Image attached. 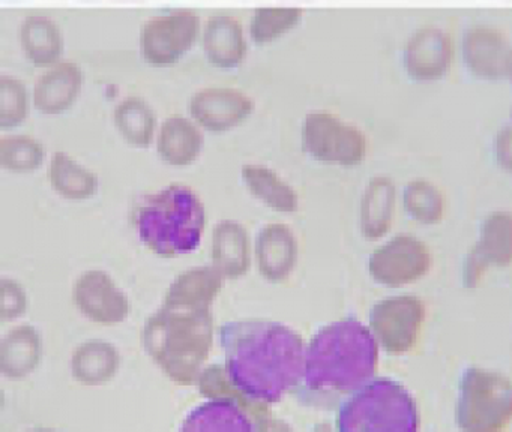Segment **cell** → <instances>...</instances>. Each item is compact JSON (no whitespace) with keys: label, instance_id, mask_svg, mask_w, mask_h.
I'll use <instances>...</instances> for the list:
<instances>
[{"label":"cell","instance_id":"cell-29","mask_svg":"<svg viewBox=\"0 0 512 432\" xmlns=\"http://www.w3.org/2000/svg\"><path fill=\"white\" fill-rule=\"evenodd\" d=\"M304 15V9L296 6L256 8L248 24V36L257 47H265L293 32L304 20Z\"/></svg>","mask_w":512,"mask_h":432},{"label":"cell","instance_id":"cell-15","mask_svg":"<svg viewBox=\"0 0 512 432\" xmlns=\"http://www.w3.org/2000/svg\"><path fill=\"white\" fill-rule=\"evenodd\" d=\"M85 84V72L76 60L62 59L35 81L32 102L44 116H59L74 107Z\"/></svg>","mask_w":512,"mask_h":432},{"label":"cell","instance_id":"cell-26","mask_svg":"<svg viewBox=\"0 0 512 432\" xmlns=\"http://www.w3.org/2000/svg\"><path fill=\"white\" fill-rule=\"evenodd\" d=\"M241 176L248 191L269 209L280 213H293L299 209L296 189L266 165L245 164Z\"/></svg>","mask_w":512,"mask_h":432},{"label":"cell","instance_id":"cell-38","mask_svg":"<svg viewBox=\"0 0 512 432\" xmlns=\"http://www.w3.org/2000/svg\"><path fill=\"white\" fill-rule=\"evenodd\" d=\"M511 123H512V111H511Z\"/></svg>","mask_w":512,"mask_h":432},{"label":"cell","instance_id":"cell-36","mask_svg":"<svg viewBox=\"0 0 512 432\" xmlns=\"http://www.w3.org/2000/svg\"><path fill=\"white\" fill-rule=\"evenodd\" d=\"M494 159L502 170L512 173V123L502 126L493 141Z\"/></svg>","mask_w":512,"mask_h":432},{"label":"cell","instance_id":"cell-23","mask_svg":"<svg viewBox=\"0 0 512 432\" xmlns=\"http://www.w3.org/2000/svg\"><path fill=\"white\" fill-rule=\"evenodd\" d=\"M121 366V354L106 341L83 342L71 356V374L83 386H103L113 380Z\"/></svg>","mask_w":512,"mask_h":432},{"label":"cell","instance_id":"cell-13","mask_svg":"<svg viewBox=\"0 0 512 432\" xmlns=\"http://www.w3.org/2000/svg\"><path fill=\"white\" fill-rule=\"evenodd\" d=\"M73 300L80 314L101 326H115L130 314V300L103 270L82 273L74 284Z\"/></svg>","mask_w":512,"mask_h":432},{"label":"cell","instance_id":"cell-18","mask_svg":"<svg viewBox=\"0 0 512 432\" xmlns=\"http://www.w3.org/2000/svg\"><path fill=\"white\" fill-rule=\"evenodd\" d=\"M19 42L23 56L35 68L47 69L64 59V32L49 15H26L20 23Z\"/></svg>","mask_w":512,"mask_h":432},{"label":"cell","instance_id":"cell-21","mask_svg":"<svg viewBox=\"0 0 512 432\" xmlns=\"http://www.w3.org/2000/svg\"><path fill=\"white\" fill-rule=\"evenodd\" d=\"M43 357L40 332L32 324H20L11 329L0 345V371L10 380H22L31 375Z\"/></svg>","mask_w":512,"mask_h":432},{"label":"cell","instance_id":"cell-22","mask_svg":"<svg viewBox=\"0 0 512 432\" xmlns=\"http://www.w3.org/2000/svg\"><path fill=\"white\" fill-rule=\"evenodd\" d=\"M395 189L392 179L376 176L365 186L359 209V227L368 240L382 239L394 221Z\"/></svg>","mask_w":512,"mask_h":432},{"label":"cell","instance_id":"cell-28","mask_svg":"<svg viewBox=\"0 0 512 432\" xmlns=\"http://www.w3.org/2000/svg\"><path fill=\"white\" fill-rule=\"evenodd\" d=\"M47 177L56 194L67 200H88L98 191L97 174L61 150L53 153Z\"/></svg>","mask_w":512,"mask_h":432},{"label":"cell","instance_id":"cell-3","mask_svg":"<svg viewBox=\"0 0 512 432\" xmlns=\"http://www.w3.org/2000/svg\"><path fill=\"white\" fill-rule=\"evenodd\" d=\"M379 344L355 318H344L320 329L305 350V383L320 392H349L371 380Z\"/></svg>","mask_w":512,"mask_h":432},{"label":"cell","instance_id":"cell-1","mask_svg":"<svg viewBox=\"0 0 512 432\" xmlns=\"http://www.w3.org/2000/svg\"><path fill=\"white\" fill-rule=\"evenodd\" d=\"M220 333L227 375L253 401L278 402L304 377V342L290 327L272 321H236L224 324Z\"/></svg>","mask_w":512,"mask_h":432},{"label":"cell","instance_id":"cell-10","mask_svg":"<svg viewBox=\"0 0 512 432\" xmlns=\"http://www.w3.org/2000/svg\"><path fill=\"white\" fill-rule=\"evenodd\" d=\"M431 252L418 237L398 234L368 258V273L377 284L389 288L403 287L427 275Z\"/></svg>","mask_w":512,"mask_h":432},{"label":"cell","instance_id":"cell-9","mask_svg":"<svg viewBox=\"0 0 512 432\" xmlns=\"http://www.w3.org/2000/svg\"><path fill=\"white\" fill-rule=\"evenodd\" d=\"M425 315L427 309L418 296L398 294L373 306L368 327L386 353L404 354L418 342Z\"/></svg>","mask_w":512,"mask_h":432},{"label":"cell","instance_id":"cell-14","mask_svg":"<svg viewBox=\"0 0 512 432\" xmlns=\"http://www.w3.org/2000/svg\"><path fill=\"white\" fill-rule=\"evenodd\" d=\"M508 36L493 24H472L464 30L460 42L461 60L472 77L484 81L505 78Z\"/></svg>","mask_w":512,"mask_h":432},{"label":"cell","instance_id":"cell-6","mask_svg":"<svg viewBox=\"0 0 512 432\" xmlns=\"http://www.w3.org/2000/svg\"><path fill=\"white\" fill-rule=\"evenodd\" d=\"M455 420L464 431H499L512 420V381L500 372L472 366L458 383Z\"/></svg>","mask_w":512,"mask_h":432},{"label":"cell","instance_id":"cell-4","mask_svg":"<svg viewBox=\"0 0 512 432\" xmlns=\"http://www.w3.org/2000/svg\"><path fill=\"white\" fill-rule=\"evenodd\" d=\"M140 240L160 257L190 254L199 248L206 210L193 189L172 183L140 204L136 215Z\"/></svg>","mask_w":512,"mask_h":432},{"label":"cell","instance_id":"cell-27","mask_svg":"<svg viewBox=\"0 0 512 432\" xmlns=\"http://www.w3.org/2000/svg\"><path fill=\"white\" fill-rule=\"evenodd\" d=\"M470 251L488 269L512 264V212H491L482 222L479 240Z\"/></svg>","mask_w":512,"mask_h":432},{"label":"cell","instance_id":"cell-33","mask_svg":"<svg viewBox=\"0 0 512 432\" xmlns=\"http://www.w3.org/2000/svg\"><path fill=\"white\" fill-rule=\"evenodd\" d=\"M31 93L25 81L10 74L0 75V128L23 125L31 113Z\"/></svg>","mask_w":512,"mask_h":432},{"label":"cell","instance_id":"cell-5","mask_svg":"<svg viewBox=\"0 0 512 432\" xmlns=\"http://www.w3.org/2000/svg\"><path fill=\"white\" fill-rule=\"evenodd\" d=\"M419 417L412 395L397 381L368 380L344 402L337 428L344 432H412Z\"/></svg>","mask_w":512,"mask_h":432},{"label":"cell","instance_id":"cell-20","mask_svg":"<svg viewBox=\"0 0 512 432\" xmlns=\"http://www.w3.org/2000/svg\"><path fill=\"white\" fill-rule=\"evenodd\" d=\"M212 266L224 279H239L251 266L250 237L244 225L221 221L212 231Z\"/></svg>","mask_w":512,"mask_h":432},{"label":"cell","instance_id":"cell-8","mask_svg":"<svg viewBox=\"0 0 512 432\" xmlns=\"http://www.w3.org/2000/svg\"><path fill=\"white\" fill-rule=\"evenodd\" d=\"M202 29V18L194 9L176 8L152 15L140 26V59L152 68L178 65L200 41Z\"/></svg>","mask_w":512,"mask_h":432},{"label":"cell","instance_id":"cell-16","mask_svg":"<svg viewBox=\"0 0 512 432\" xmlns=\"http://www.w3.org/2000/svg\"><path fill=\"white\" fill-rule=\"evenodd\" d=\"M200 45L209 65L217 69H238L248 56L244 26L232 14H212L203 24Z\"/></svg>","mask_w":512,"mask_h":432},{"label":"cell","instance_id":"cell-35","mask_svg":"<svg viewBox=\"0 0 512 432\" xmlns=\"http://www.w3.org/2000/svg\"><path fill=\"white\" fill-rule=\"evenodd\" d=\"M2 300H0V318L2 321L14 320L25 314L28 308V296L25 288L10 278H2Z\"/></svg>","mask_w":512,"mask_h":432},{"label":"cell","instance_id":"cell-19","mask_svg":"<svg viewBox=\"0 0 512 432\" xmlns=\"http://www.w3.org/2000/svg\"><path fill=\"white\" fill-rule=\"evenodd\" d=\"M205 137L191 117L173 114L161 123L157 135V152L170 167H188L199 159Z\"/></svg>","mask_w":512,"mask_h":432},{"label":"cell","instance_id":"cell-17","mask_svg":"<svg viewBox=\"0 0 512 432\" xmlns=\"http://www.w3.org/2000/svg\"><path fill=\"white\" fill-rule=\"evenodd\" d=\"M254 251L260 275L272 284L286 281L298 263V239L292 228L281 222H272L259 231Z\"/></svg>","mask_w":512,"mask_h":432},{"label":"cell","instance_id":"cell-37","mask_svg":"<svg viewBox=\"0 0 512 432\" xmlns=\"http://www.w3.org/2000/svg\"><path fill=\"white\" fill-rule=\"evenodd\" d=\"M505 78L511 81L512 84V44L511 47H509L508 57H506Z\"/></svg>","mask_w":512,"mask_h":432},{"label":"cell","instance_id":"cell-2","mask_svg":"<svg viewBox=\"0 0 512 432\" xmlns=\"http://www.w3.org/2000/svg\"><path fill=\"white\" fill-rule=\"evenodd\" d=\"M214 344L211 308L166 305L146 321L142 345L152 362L179 386L199 378Z\"/></svg>","mask_w":512,"mask_h":432},{"label":"cell","instance_id":"cell-34","mask_svg":"<svg viewBox=\"0 0 512 432\" xmlns=\"http://www.w3.org/2000/svg\"><path fill=\"white\" fill-rule=\"evenodd\" d=\"M197 384H199V390L203 396H208V398L212 399H230V401H235L236 404L244 407L248 413L253 414L257 419H260V416L265 414V404H259V402L245 396L232 383L224 366L212 365L209 368L203 369L200 372L199 378H197Z\"/></svg>","mask_w":512,"mask_h":432},{"label":"cell","instance_id":"cell-24","mask_svg":"<svg viewBox=\"0 0 512 432\" xmlns=\"http://www.w3.org/2000/svg\"><path fill=\"white\" fill-rule=\"evenodd\" d=\"M223 275L214 266H200L181 273L167 291L166 305L211 308L223 288Z\"/></svg>","mask_w":512,"mask_h":432},{"label":"cell","instance_id":"cell-7","mask_svg":"<svg viewBox=\"0 0 512 432\" xmlns=\"http://www.w3.org/2000/svg\"><path fill=\"white\" fill-rule=\"evenodd\" d=\"M301 144L313 161L337 167H356L368 153L365 132L326 110L311 111L304 117Z\"/></svg>","mask_w":512,"mask_h":432},{"label":"cell","instance_id":"cell-30","mask_svg":"<svg viewBox=\"0 0 512 432\" xmlns=\"http://www.w3.org/2000/svg\"><path fill=\"white\" fill-rule=\"evenodd\" d=\"M248 411L230 399H215L200 405L185 419L182 429H226V431H253Z\"/></svg>","mask_w":512,"mask_h":432},{"label":"cell","instance_id":"cell-12","mask_svg":"<svg viewBox=\"0 0 512 432\" xmlns=\"http://www.w3.org/2000/svg\"><path fill=\"white\" fill-rule=\"evenodd\" d=\"M254 108V99L238 87H203L188 101L191 119L212 134H224L238 128L247 122Z\"/></svg>","mask_w":512,"mask_h":432},{"label":"cell","instance_id":"cell-32","mask_svg":"<svg viewBox=\"0 0 512 432\" xmlns=\"http://www.w3.org/2000/svg\"><path fill=\"white\" fill-rule=\"evenodd\" d=\"M403 206L413 221L424 225L439 224L445 213L442 191L427 179L407 183L403 191Z\"/></svg>","mask_w":512,"mask_h":432},{"label":"cell","instance_id":"cell-25","mask_svg":"<svg viewBox=\"0 0 512 432\" xmlns=\"http://www.w3.org/2000/svg\"><path fill=\"white\" fill-rule=\"evenodd\" d=\"M113 123L125 143L134 149H148L157 132V114L140 96H125L113 110Z\"/></svg>","mask_w":512,"mask_h":432},{"label":"cell","instance_id":"cell-31","mask_svg":"<svg viewBox=\"0 0 512 432\" xmlns=\"http://www.w3.org/2000/svg\"><path fill=\"white\" fill-rule=\"evenodd\" d=\"M46 159L43 141L28 134H8L0 138V165L10 173H34Z\"/></svg>","mask_w":512,"mask_h":432},{"label":"cell","instance_id":"cell-11","mask_svg":"<svg viewBox=\"0 0 512 432\" xmlns=\"http://www.w3.org/2000/svg\"><path fill=\"white\" fill-rule=\"evenodd\" d=\"M455 42L448 30L439 26H421L407 38L401 53V65L410 80L433 83L451 71Z\"/></svg>","mask_w":512,"mask_h":432}]
</instances>
